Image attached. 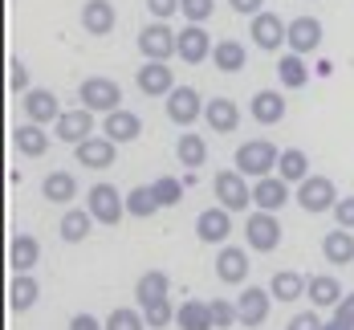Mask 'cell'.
Returning a JSON list of instances; mask_svg holds the SVG:
<instances>
[{"mask_svg": "<svg viewBox=\"0 0 354 330\" xmlns=\"http://www.w3.org/2000/svg\"><path fill=\"white\" fill-rule=\"evenodd\" d=\"M277 159H281V151L269 143V139H248V143L236 147V172H241L245 180H265V176H273Z\"/></svg>", "mask_w": 354, "mask_h": 330, "instance_id": "1", "label": "cell"}, {"mask_svg": "<svg viewBox=\"0 0 354 330\" xmlns=\"http://www.w3.org/2000/svg\"><path fill=\"white\" fill-rule=\"evenodd\" d=\"M77 102L94 114H110V110L122 107V86L114 77H86L77 86Z\"/></svg>", "mask_w": 354, "mask_h": 330, "instance_id": "2", "label": "cell"}, {"mask_svg": "<svg viewBox=\"0 0 354 330\" xmlns=\"http://www.w3.org/2000/svg\"><path fill=\"white\" fill-rule=\"evenodd\" d=\"M86 208H90V217L98 220V224H118V220L127 217V196L114 187V183H94L90 192H86Z\"/></svg>", "mask_w": 354, "mask_h": 330, "instance_id": "3", "label": "cell"}, {"mask_svg": "<svg viewBox=\"0 0 354 330\" xmlns=\"http://www.w3.org/2000/svg\"><path fill=\"white\" fill-rule=\"evenodd\" d=\"M306 212H334V204L342 200L338 196V187L330 176H306V180L297 183V196H293Z\"/></svg>", "mask_w": 354, "mask_h": 330, "instance_id": "4", "label": "cell"}, {"mask_svg": "<svg viewBox=\"0 0 354 330\" xmlns=\"http://www.w3.org/2000/svg\"><path fill=\"white\" fill-rule=\"evenodd\" d=\"M245 241H248V249H257V253H273L281 245V220H277V212H261L257 208L245 220Z\"/></svg>", "mask_w": 354, "mask_h": 330, "instance_id": "5", "label": "cell"}, {"mask_svg": "<svg viewBox=\"0 0 354 330\" xmlns=\"http://www.w3.org/2000/svg\"><path fill=\"white\" fill-rule=\"evenodd\" d=\"M248 37H252L257 49L277 53L285 41H289V21H281L277 12H257V17L248 21Z\"/></svg>", "mask_w": 354, "mask_h": 330, "instance_id": "6", "label": "cell"}, {"mask_svg": "<svg viewBox=\"0 0 354 330\" xmlns=\"http://www.w3.org/2000/svg\"><path fill=\"white\" fill-rule=\"evenodd\" d=\"M216 200H220V208H228V212H245L248 204H252V187H248V180L241 176V172H216Z\"/></svg>", "mask_w": 354, "mask_h": 330, "instance_id": "7", "label": "cell"}, {"mask_svg": "<svg viewBox=\"0 0 354 330\" xmlns=\"http://www.w3.org/2000/svg\"><path fill=\"white\" fill-rule=\"evenodd\" d=\"M139 53L147 57V62H167V57L179 53V33H171L163 21L147 25V29L139 33Z\"/></svg>", "mask_w": 354, "mask_h": 330, "instance_id": "8", "label": "cell"}, {"mask_svg": "<svg viewBox=\"0 0 354 330\" xmlns=\"http://www.w3.org/2000/svg\"><path fill=\"white\" fill-rule=\"evenodd\" d=\"M204 98H200V90H192V86H176L171 94H167V118L176 122V127H192L196 118H204Z\"/></svg>", "mask_w": 354, "mask_h": 330, "instance_id": "9", "label": "cell"}, {"mask_svg": "<svg viewBox=\"0 0 354 330\" xmlns=\"http://www.w3.org/2000/svg\"><path fill=\"white\" fill-rule=\"evenodd\" d=\"M53 135L62 139V143H86L90 135H94V110H86V107H73V110H62V118L53 122Z\"/></svg>", "mask_w": 354, "mask_h": 330, "instance_id": "10", "label": "cell"}, {"mask_svg": "<svg viewBox=\"0 0 354 330\" xmlns=\"http://www.w3.org/2000/svg\"><path fill=\"white\" fill-rule=\"evenodd\" d=\"M135 86L147 98H167L176 90V73L167 62H142V70H135Z\"/></svg>", "mask_w": 354, "mask_h": 330, "instance_id": "11", "label": "cell"}, {"mask_svg": "<svg viewBox=\"0 0 354 330\" xmlns=\"http://www.w3.org/2000/svg\"><path fill=\"white\" fill-rule=\"evenodd\" d=\"M114 151H118L114 139H106V135H90L86 143L73 147V159H77L82 167H90V172H106V167H114Z\"/></svg>", "mask_w": 354, "mask_h": 330, "instance_id": "12", "label": "cell"}, {"mask_svg": "<svg viewBox=\"0 0 354 330\" xmlns=\"http://www.w3.org/2000/svg\"><path fill=\"white\" fill-rule=\"evenodd\" d=\"M228 232H232V212L228 208H204L200 217H196V237L204 241V245H224L228 241Z\"/></svg>", "mask_w": 354, "mask_h": 330, "instance_id": "13", "label": "cell"}, {"mask_svg": "<svg viewBox=\"0 0 354 330\" xmlns=\"http://www.w3.org/2000/svg\"><path fill=\"white\" fill-rule=\"evenodd\" d=\"M269 306H273V293H269V290H261V286H245V293H241V302H236L241 327H245V330L261 327V322L269 318Z\"/></svg>", "mask_w": 354, "mask_h": 330, "instance_id": "14", "label": "cell"}, {"mask_svg": "<svg viewBox=\"0 0 354 330\" xmlns=\"http://www.w3.org/2000/svg\"><path fill=\"white\" fill-rule=\"evenodd\" d=\"M289 53H301V57H310L314 49L322 45V21L318 17H293L289 21Z\"/></svg>", "mask_w": 354, "mask_h": 330, "instance_id": "15", "label": "cell"}, {"mask_svg": "<svg viewBox=\"0 0 354 330\" xmlns=\"http://www.w3.org/2000/svg\"><path fill=\"white\" fill-rule=\"evenodd\" d=\"M102 135L114 139V143H135V139L142 135V118L135 114V110L118 107V110H110L106 118H102Z\"/></svg>", "mask_w": 354, "mask_h": 330, "instance_id": "16", "label": "cell"}, {"mask_svg": "<svg viewBox=\"0 0 354 330\" xmlns=\"http://www.w3.org/2000/svg\"><path fill=\"white\" fill-rule=\"evenodd\" d=\"M248 253L245 249H236V245H220V253H216V277L224 282V286H241L248 277Z\"/></svg>", "mask_w": 354, "mask_h": 330, "instance_id": "17", "label": "cell"}, {"mask_svg": "<svg viewBox=\"0 0 354 330\" xmlns=\"http://www.w3.org/2000/svg\"><path fill=\"white\" fill-rule=\"evenodd\" d=\"M21 107H25V118L37 122V127H49V122H57V118H62V102H57V94H53V90H29Z\"/></svg>", "mask_w": 354, "mask_h": 330, "instance_id": "18", "label": "cell"}, {"mask_svg": "<svg viewBox=\"0 0 354 330\" xmlns=\"http://www.w3.org/2000/svg\"><path fill=\"white\" fill-rule=\"evenodd\" d=\"M114 25H118V12H114L110 0H86V4H82V29L90 37L114 33Z\"/></svg>", "mask_w": 354, "mask_h": 330, "instance_id": "19", "label": "cell"}, {"mask_svg": "<svg viewBox=\"0 0 354 330\" xmlns=\"http://www.w3.org/2000/svg\"><path fill=\"white\" fill-rule=\"evenodd\" d=\"M252 204L261 208V212H281L285 204H289V183L281 176H265V180L252 183Z\"/></svg>", "mask_w": 354, "mask_h": 330, "instance_id": "20", "label": "cell"}, {"mask_svg": "<svg viewBox=\"0 0 354 330\" xmlns=\"http://www.w3.org/2000/svg\"><path fill=\"white\" fill-rule=\"evenodd\" d=\"M212 37L204 33V25H187V29H179V62H187V66H200L204 57H212Z\"/></svg>", "mask_w": 354, "mask_h": 330, "instance_id": "21", "label": "cell"}, {"mask_svg": "<svg viewBox=\"0 0 354 330\" xmlns=\"http://www.w3.org/2000/svg\"><path fill=\"white\" fill-rule=\"evenodd\" d=\"M204 122L212 127V135H232L241 127V107L232 98H212L204 107Z\"/></svg>", "mask_w": 354, "mask_h": 330, "instance_id": "22", "label": "cell"}, {"mask_svg": "<svg viewBox=\"0 0 354 330\" xmlns=\"http://www.w3.org/2000/svg\"><path fill=\"white\" fill-rule=\"evenodd\" d=\"M248 114L261 122V127H277L285 118V98L277 90H257L252 94V102H248Z\"/></svg>", "mask_w": 354, "mask_h": 330, "instance_id": "23", "label": "cell"}, {"mask_svg": "<svg viewBox=\"0 0 354 330\" xmlns=\"http://www.w3.org/2000/svg\"><path fill=\"white\" fill-rule=\"evenodd\" d=\"M37 261H41V245H37V237L17 232V237L8 241V265H12V273H29Z\"/></svg>", "mask_w": 354, "mask_h": 330, "instance_id": "24", "label": "cell"}, {"mask_svg": "<svg viewBox=\"0 0 354 330\" xmlns=\"http://www.w3.org/2000/svg\"><path fill=\"white\" fill-rule=\"evenodd\" d=\"M37 297H41L37 277H29V273H12V282H8V310L25 314V310H33L37 306Z\"/></svg>", "mask_w": 354, "mask_h": 330, "instance_id": "25", "label": "cell"}, {"mask_svg": "<svg viewBox=\"0 0 354 330\" xmlns=\"http://www.w3.org/2000/svg\"><path fill=\"white\" fill-rule=\"evenodd\" d=\"M322 257H326L330 265H351L354 261V232L351 228H334V232H326V241H322Z\"/></svg>", "mask_w": 354, "mask_h": 330, "instance_id": "26", "label": "cell"}, {"mask_svg": "<svg viewBox=\"0 0 354 330\" xmlns=\"http://www.w3.org/2000/svg\"><path fill=\"white\" fill-rule=\"evenodd\" d=\"M212 66H216L220 73H236V70H245V66H248L245 45H241V41H232V37L216 41V49H212Z\"/></svg>", "mask_w": 354, "mask_h": 330, "instance_id": "27", "label": "cell"}, {"mask_svg": "<svg viewBox=\"0 0 354 330\" xmlns=\"http://www.w3.org/2000/svg\"><path fill=\"white\" fill-rule=\"evenodd\" d=\"M176 322H179V330H216L212 327V310H208V302H200V297L179 302Z\"/></svg>", "mask_w": 354, "mask_h": 330, "instance_id": "28", "label": "cell"}, {"mask_svg": "<svg viewBox=\"0 0 354 330\" xmlns=\"http://www.w3.org/2000/svg\"><path fill=\"white\" fill-rule=\"evenodd\" d=\"M12 143H17V151H21L25 159H37V155H45V151H49V135H45V127L25 122V127H17V131H12Z\"/></svg>", "mask_w": 354, "mask_h": 330, "instance_id": "29", "label": "cell"}, {"mask_svg": "<svg viewBox=\"0 0 354 330\" xmlns=\"http://www.w3.org/2000/svg\"><path fill=\"white\" fill-rule=\"evenodd\" d=\"M94 224H98V220L90 217V208H66V217H62V224H57V232H62V241L77 245V241L90 237Z\"/></svg>", "mask_w": 354, "mask_h": 330, "instance_id": "30", "label": "cell"}, {"mask_svg": "<svg viewBox=\"0 0 354 330\" xmlns=\"http://www.w3.org/2000/svg\"><path fill=\"white\" fill-rule=\"evenodd\" d=\"M41 196L49 204H70V200H77V180L70 172H49L45 183H41Z\"/></svg>", "mask_w": 354, "mask_h": 330, "instance_id": "31", "label": "cell"}, {"mask_svg": "<svg viewBox=\"0 0 354 330\" xmlns=\"http://www.w3.org/2000/svg\"><path fill=\"white\" fill-rule=\"evenodd\" d=\"M167 290H171V277H167L163 269H147L139 282H135V297H139V306H147V302H159V297H167Z\"/></svg>", "mask_w": 354, "mask_h": 330, "instance_id": "32", "label": "cell"}, {"mask_svg": "<svg viewBox=\"0 0 354 330\" xmlns=\"http://www.w3.org/2000/svg\"><path fill=\"white\" fill-rule=\"evenodd\" d=\"M306 277L301 273H293V269H281V273H273V282H269V293L277 297V302H297V297H306Z\"/></svg>", "mask_w": 354, "mask_h": 330, "instance_id": "33", "label": "cell"}, {"mask_svg": "<svg viewBox=\"0 0 354 330\" xmlns=\"http://www.w3.org/2000/svg\"><path fill=\"white\" fill-rule=\"evenodd\" d=\"M306 293H310V302H314V306H322V310H334V306L342 302V286H338L330 273H318V277H310Z\"/></svg>", "mask_w": 354, "mask_h": 330, "instance_id": "34", "label": "cell"}, {"mask_svg": "<svg viewBox=\"0 0 354 330\" xmlns=\"http://www.w3.org/2000/svg\"><path fill=\"white\" fill-rule=\"evenodd\" d=\"M277 176H281L285 183H301L306 176H310V155H306L301 147L281 151V159H277Z\"/></svg>", "mask_w": 354, "mask_h": 330, "instance_id": "35", "label": "cell"}, {"mask_svg": "<svg viewBox=\"0 0 354 330\" xmlns=\"http://www.w3.org/2000/svg\"><path fill=\"white\" fill-rule=\"evenodd\" d=\"M277 77H281L285 90H301V86L310 82V66H306V57H301V53H285L281 62H277Z\"/></svg>", "mask_w": 354, "mask_h": 330, "instance_id": "36", "label": "cell"}, {"mask_svg": "<svg viewBox=\"0 0 354 330\" xmlns=\"http://www.w3.org/2000/svg\"><path fill=\"white\" fill-rule=\"evenodd\" d=\"M176 155H179V167H204L208 163V143H204V135H179L176 143Z\"/></svg>", "mask_w": 354, "mask_h": 330, "instance_id": "37", "label": "cell"}, {"mask_svg": "<svg viewBox=\"0 0 354 330\" xmlns=\"http://www.w3.org/2000/svg\"><path fill=\"white\" fill-rule=\"evenodd\" d=\"M163 204L155 200V192H151V183H139V187H131L127 192V212L131 217H139V220H151L155 212H159Z\"/></svg>", "mask_w": 354, "mask_h": 330, "instance_id": "38", "label": "cell"}, {"mask_svg": "<svg viewBox=\"0 0 354 330\" xmlns=\"http://www.w3.org/2000/svg\"><path fill=\"white\" fill-rule=\"evenodd\" d=\"M142 318H147V327L151 330H163L176 322V306H171V297H159V302H147V306H139Z\"/></svg>", "mask_w": 354, "mask_h": 330, "instance_id": "39", "label": "cell"}, {"mask_svg": "<svg viewBox=\"0 0 354 330\" xmlns=\"http://www.w3.org/2000/svg\"><path fill=\"white\" fill-rule=\"evenodd\" d=\"M106 330H147V318H142V310L114 306V310L106 314Z\"/></svg>", "mask_w": 354, "mask_h": 330, "instance_id": "40", "label": "cell"}, {"mask_svg": "<svg viewBox=\"0 0 354 330\" xmlns=\"http://www.w3.org/2000/svg\"><path fill=\"white\" fill-rule=\"evenodd\" d=\"M151 192H155V200H159L163 208H171V204L183 200V183H179L176 176H159V180L151 183Z\"/></svg>", "mask_w": 354, "mask_h": 330, "instance_id": "41", "label": "cell"}, {"mask_svg": "<svg viewBox=\"0 0 354 330\" xmlns=\"http://www.w3.org/2000/svg\"><path fill=\"white\" fill-rule=\"evenodd\" d=\"M208 310H212V327L216 330H232L236 322H241L236 306H232V302H224V297H212V302H208Z\"/></svg>", "mask_w": 354, "mask_h": 330, "instance_id": "42", "label": "cell"}, {"mask_svg": "<svg viewBox=\"0 0 354 330\" xmlns=\"http://www.w3.org/2000/svg\"><path fill=\"white\" fill-rule=\"evenodd\" d=\"M212 8H216V0H183V4H179V12H183L192 25H204V21L212 17Z\"/></svg>", "mask_w": 354, "mask_h": 330, "instance_id": "43", "label": "cell"}, {"mask_svg": "<svg viewBox=\"0 0 354 330\" xmlns=\"http://www.w3.org/2000/svg\"><path fill=\"white\" fill-rule=\"evenodd\" d=\"M8 90L12 94H29V66L17 62V57L8 62Z\"/></svg>", "mask_w": 354, "mask_h": 330, "instance_id": "44", "label": "cell"}, {"mask_svg": "<svg viewBox=\"0 0 354 330\" xmlns=\"http://www.w3.org/2000/svg\"><path fill=\"white\" fill-rule=\"evenodd\" d=\"M179 4H183V0H147V12H151L155 21H167V17L179 12Z\"/></svg>", "mask_w": 354, "mask_h": 330, "instance_id": "45", "label": "cell"}, {"mask_svg": "<svg viewBox=\"0 0 354 330\" xmlns=\"http://www.w3.org/2000/svg\"><path fill=\"white\" fill-rule=\"evenodd\" d=\"M334 220H338V228H354V196H342L334 204Z\"/></svg>", "mask_w": 354, "mask_h": 330, "instance_id": "46", "label": "cell"}, {"mask_svg": "<svg viewBox=\"0 0 354 330\" xmlns=\"http://www.w3.org/2000/svg\"><path fill=\"white\" fill-rule=\"evenodd\" d=\"M285 330H322V318L314 314V310H306V314H293Z\"/></svg>", "mask_w": 354, "mask_h": 330, "instance_id": "47", "label": "cell"}, {"mask_svg": "<svg viewBox=\"0 0 354 330\" xmlns=\"http://www.w3.org/2000/svg\"><path fill=\"white\" fill-rule=\"evenodd\" d=\"M334 318H338V322H346V327L354 330V293H346V297L334 306Z\"/></svg>", "mask_w": 354, "mask_h": 330, "instance_id": "48", "label": "cell"}, {"mask_svg": "<svg viewBox=\"0 0 354 330\" xmlns=\"http://www.w3.org/2000/svg\"><path fill=\"white\" fill-rule=\"evenodd\" d=\"M228 4H232V12H241V17H248V21H252L257 12H265V8H261L265 0H228Z\"/></svg>", "mask_w": 354, "mask_h": 330, "instance_id": "49", "label": "cell"}, {"mask_svg": "<svg viewBox=\"0 0 354 330\" xmlns=\"http://www.w3.org/2000/svg\"><path fill=\"white\" fill-rule=\"evenodd\" d=\"M70 330H106V322H98L94 314H73V318H70Z\"/></svg>", "mask_w": 354, "mask_h": 330, "instance_id": "50", "label": "cell"}, {"mask_svg": "<svg viewBox=\"0 0 354 330\" xmlns=\"http://www.w3.org/2000/svg\"><path fill=\"white\" fill-rule=\"evenodd\" d=\"M322 330H351V327H346V322H338V318H330V322H326Z\"/></svg>", "mask_w": 354, "mask_h": 330, "instance_id": "51", "label": "cell"}]
</instances>
